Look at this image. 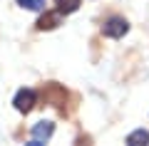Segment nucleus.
<instances>
[{"label": "nucleus", "mask_w": 149, "mask_h": 146, "mask_svg": "<svg viewBox=\"0 0 149 146\" xmlns=\"http://www.w3.org/2000/svg\"><path fill=\"white\" fill-rule=\"evenodd\" d=\"M42 99L47 102L50 107H55V109H60V111L65 114V102H67V92H65V87H62V84H57V82L45 84V87H42Z\"/></svg>", "instance_id": "obj_1"}, {"label": "nucleus", "mask_w": 149, "mask_h": 146, "mask_svg": "<svg viewBox=\"0 0 149 146\" xmlns=\"http://www.w3.org/2000/svg\"><path fill=\"white\" fill-rule=\"evenodd\" d=\"M129 32V22L124 20L122 15H112L102 22V35L104 37H112V40H119Z\"/></svg>", "instance_id": "obj_2"}, {"label": "nucleus", "mask_w": 149, "mask_h": 146, "mask_svg": "<svg viewBox=\"0 0 149 146\" xmlns=\"http://www.w3.org/2000/svg\"><path fill=\"white\" fill-rule=\"evenodd\" d=\"M13 104H15V109L20 111V114H27V111H32V107L37 104V92L35 89H17Z\"/></svg>", "instance_id": "obj_3"}, {"label": "nucleus", "mask_w": 149, "mask_h": 146, "mask_svg": "<svg viewBox=\"0 0 149 146\" xmlns=\"http://www.w3.org/2000/svg\"><path fill=\"white\" fill-rule=\"evenodd\" d=\"M57 25H62V12L57 10H45V15H40V20L35 22V30H55Z\"/></svg>", "instance_id": "obj_4"}, {"label": "nucleus", "mask_w": 149, "mask_h": 146, "mask_svg": "<svg viewBox=\"0 0 149 146\" xmlns=\"http://www.w3.org/2000/svg\"><path fill=\"white\" fill-rule=\"evenodd\" d=\"M52 131H55V124H52V121H37V124L32 126V136H35V141L50 139Z\"/></svg>", "instance_id": "obj_5"}, {"label": "nucleus", "mask_w": 149, "mask_h": 146, "mask_svg": "<svg viewBox=\"0 0 149 146\" xmlns=\"http://www.w3.org/2000/svg\"><path fill=\"white\" fill-rule=\"evenodd\" d=\"M127 146H149V131L147 129H134L127 136Z\"/></svg>", "instance_id": "obj_6"}, {"label": "nucleus", "mask_w": 149, "mask_h": 146, "mask_svg": "<svg viewBox=\"0 0 149 146\" xmlns=\"http://www.w3.org/2000/svg\"><path fill=\"white\" fill-rule=\"evenodd\" d=\"M55 10L62 12V15H70V12H74L77 8H80V0H55Z\"/></svg>", "instance_id": "obj_7"}, {"label": "nucleus", "mask_w": 149, "mask_h": 146, "mask_svg": "<svg viewBox=\"0 0 149 146\" xmlns=\"http://www.w3.org/2000/svg\"><path fill=\"white\" fill-rule=\"evenodd\" d=\"M17 5L25 8V10H42L45 0H17Z\"/></svg>", "instance_id": "obj_8"}, {"label": "nucleus", "mask_w": 149, "mask_h": 146, "mask_svg": "<svg viewBox=\"0 0 149 146\" xmlns=\"http://www.w3.org/2000/svg\"><path fill=\"white\" fill-rule=\"evenodd\" d=\"M25 146H45L42 141H30V144H25Z\"/></svg>", "instance_id": "obj_9"}]
</instances>
